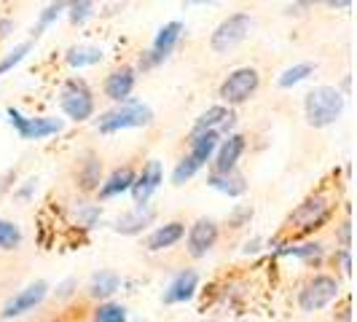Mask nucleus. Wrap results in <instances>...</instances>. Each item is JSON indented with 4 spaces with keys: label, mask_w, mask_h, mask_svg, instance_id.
<instances>
[{
    "label": "nucleus",
    "mask_w": 357,
    "mask_h": 322,
    "mask_svg": "<svg viewBox=\"0 0 357 322\" xmlns=\"http://www.w3.org/2000/svg\"><path fill=\"white\" fill-rule=\"evenodd\" d=\"M304 107H306V121L320 129V126L333 124L341 116V110H344V97H341V91L333 89V86H320V89L306 94Z\"/></svg>",
    "instance_id": "1"
},
{
    "label": "nucleus",
    "mask_w": 357,
    "mask_h": 322,
    "mask_svg": "<svg viewBox=\"0 0 357 322\" xmlns=\"http://www.w3.org/2000/svg\"><path fill=\"white\" fill-rule=\"evenodd\" d=\"M153 121L151 107L143 102H132L126 100L121 102V107L110 110L100 118V132H119V129H129V126H148Z\"/></svg>",
    "instance_id": "2"
},
{
    "label": "nucleus",
    "mask_w": 357,
    "mask_h": 322,
    "mask_svg": "<svg viewBox=\"0 0 357 322\" xmlns=\"http://www.w3.org/2000/svg\"><path fill=\"white\" fill-rule=\"evenodd\" d=\"M339 296V282L333 279V277H314V279H309L301 290V296H298V304L304 312H317L322 306H328L333 298Z\"/></svg>",
    "instance_id": "3"
},
{
    "label": "nucleus",
    "mask_w": 357,
    "mask_h": 322,
    "mask_svg": "<svg viewBox=\"0 0 357 322\" xmlns=\"http://www.w3.org/2000/svg\"><path fill=\"white\" fill-rule=\"evenodd\" d=\"M250 33V17L248 14H234V17L223 19L213 33V49L215 52H229L236 43H242L245 36Z\"/></svg>",
    "instance_id": "4"
},
{
    "label": "nucleus",
    "mask_w": 357,
    "mask_h": 322,
    "mask_svg": "<svg viewBox=\"0 0 357 322\" xmlns=\"http://www.w3.org/2000/svg\"><path fill=\"white\" fill-rule=\"evenodd\" d=\"M255 89H258V72L252 70V68H239V70H234L231 75L223 81L220 97H223L226 102H231V105H239V102H245Z\"/></svg>",
    "instance_id": "5"
},
{
    "label": "nucleus",
    "mask_w": 357,
    "mask_h": 322,
    "mask_svg": "<svg viewBox=\"0 0 357 322\" xmlns=\"http://www.w3.org/2000/svg\"><path fill=\"white\" fill-rule=\"evenodd\" d=\"M62 110L70 116L73 121H86L94 113L91 91L84 84H78V81L65 84V89H62Z\"/></svg>",
    "instance_id": "6"
},
{
    "label": "nucleus",
    "mask_w": 357,
    "mask_h": 322,
    "mask_svg": "<svg viewBox=\"0 0 357 322\" xmlns=\"http://www.w3.org/2000/svg\"><path fill=\"white\" fill-rule=\"evenodd\" d=\"M8 116H11V124L17 126L24 140H40V137L56 135L62 129V121H56V118H24L14 107H8Z\"/></svg>",
    "instance_id": "7"
},
{
    "label": "nucleus",
    "mask_w": 357,
    "mask_h": 322,
    "mask_svg": "<svg viewBox=\"0 0 357 322\" xmlns=\"http://www.w3.org/2000/svg\"><path fill=\"white\" fill-rule=\"evenodd\" d=\"M46 290H49V285H46L43 279H38V282H33L30 287H24L19 296H14V298L6 304V309H3V317H19V314L30 312L33 306H38L40 301H43Z\"/></svg>",
    "instance_id": "8"
},
{
    "label": "nucleus",
    "mask_w": 357,
    "mask_h": 322,
    "mask_svg": "<svg viewBox=\"0 0 357 322\" xmlns=\"http://www.w3.org/2000/svg\"><path fill=\"white\" fill-rule=\"evenodd\" d=\"M215 242H218V226H215L213 220L202 217V220H197V223L191 226V233H188V252H191V255L202 258L204 252L213 250Z\"/></svg>",
    "instance_id": "9"
},
{
    "label": "nucleus",
    "mask_w": 357,
    "mask_h": 322,
    "mask_svg": "<svg viewBox=\"0 0 357 322\" xmlns=\"http://www.w3.org/2000/svg\"><path fill=\"white\" fill-rule=\"evenodd\" d=\"M180 30H183V24H180V22H169V24H164V27H161L156 40H153L151 56L143 62V68H151V65L161 62L164 56H169V52H172V49H175V43H178Z\"/></svg>",
    "instance_id": "10"
},
{
    "label": "nucleus",
    "mask_w": 357,
    "mask_h": 322,
    "mask_svg": "<svg viewBox=\"0 0 357 322\" xmlns=\"http://www.w3.org/2000/svg\"><path fill=\"white\" fill-rule=\"evenodd\" d=\"M199 277L197 271H180L178 277L172 279V285L167 287L164 293V304H183V301H191L194 293H197Z\"/></svg>",
    "instance_id": "11"
},
{
    "label": "nucleus",
    "mask_w": 357,
    "mask_h": 322,
    "mask_svg": "<svg viewBox=\"0 0 357 322\" xmlns=\"http://www.w3.org/2000/svg\"><path fill=\"white\" fill-rule=\"evenodd\" d=\"M161 183V164L159 161H151L148 167L143 169V175L140 178H135V183H132V197H135V201L137 204H145L148 199H151V194L159 188Z\"/></svg>",
    "instance_id": "12"
},
{
    "label": "nucleus",
    "mask_w": 357,
    "mask_h": 322,
    "mask_svg": "<svg viewBox=\"0 0 357 322\" xmlns=\"http://www.w3.org/2000/svg\"><path fill=\"white\" fill-rule=\"evenodd\" d=\"M242 151H245V137L242 135H231L226 143L220 145V151H218V161H215V175H229L234 172V167H236V161L242 156Z\"/></svg>",
    "instance_id": "13"
},
{
    "label": "nucleus",
    "mask_w": 357,
    "mask_h": 322,
    "mask_svg": "<svg viewBox=\"0 0 357 322\" xmlns=\"http://www.w3.org/2000/svg\"><path fill=\"white\" fill-rule=\"evenodd\" d=\"M325 213H328L325 199H322V197L309 199V201H304V204H301V207L293 213L290 223H296V229H314L322 217H325Z\"/></svg>",
    "instance_id": "14"
},
{
    "label": "nucleus",
    "mask_w": 357,
    "mask_h": 322,
    "mask_svg": "<svg viewBox=\"0 0 357 322\" xmlns=\"http://www.w3.org/2000/svg\"><path fill=\"white\" fill-rule=\"evenodd\" d=\"M135 89V70L132 68H121V70L110 72L105 81V94L116 102H126L129 91Z\"/></svg>",
    "instance_id": "15"
},
{
    "label": "nucleus",
    "mask_w": 357,
    "mask_h": 322,
    "mask_svg": "<svg viewBox=\"0 0 357 322\" xmlns=\"http://www.w3.org/2000/svg\"><path fill=\"white\" fill-rule=\"evenodd\" d=\"M183 233H185V226L183 223H167V226H161L156 231L151 233V239H148V250H167V247H172L175 242L183 239Z\"/></svg>",
    "instance_id": "16"
},
{
    "label": "nucleus",
    "mask_w": 357,
    "mask_h": 322,
    "mask_svg": "<svg viewBox=\"0 0 357 322\" xmlns=\"http://www.w3.org/2000/svg\"><path fill=\"white\" fill-rule=\"evenodd\" d=\"M215 148H218V132H215V129L197 132V135H194V140H191V156H188V159H194L199 167H202L204 161L213 156Z\"/></svg>",
    "instance_id": "17"
},
{
    "label": "nucleus",
    "mask_w": 357,
    "mask_h": 322,
    "mask_svg": "<svg viewBox=\"0 0 357 322\" xmlns=\"http://www.w3.org/2000/svg\"><path fill=\"white\" fill-rule=\"evenodd\" d=\"M132 183H135V172H132V167H121V169H116L107 183L100 188V197L107 199V197H119V194H124L132 188Z\"/></svg>",
    "instance_id": "18"
},
{
    "label": "nucleus",
    "mask_w": 357,
    "mask_h": 322,
    "mask_svg": "<svg viewBox=\"0 0 357 322\" xmlns=\"http://www.w3.org/2000/svg\"><path fill=\"white\" fill-rule=\"evenodd\" d=\"M153 220V210L151 207H145V204H140L135 213L124 215V217H119V223H116V231L121 233H137L143 231L145 226Z\"/></svg>",
    "instance_id": "19"
},
{
    "label": "nucleus",
    "mask_w": 357,
    "mask_h": 322,
    "mask_svg": "<svg viewBox=\"0 0 357 322\" xmlns=\"http://www.w3.org/2000/svg\"><path fill=\"white\" fill-rule=\"evenodd\" d=\"M231 113L226 110L223 105H215L210 107V110H204L202 116H199V121H197V132H204V129H215L218 124H223L226 129L231 126Z\"/></svg>",
    "instance_id": "20"
},
{
    "label": "nucleus",
    "mask_w": 357,
    "mask_h": 322,
    "mask_svg": "<svg viewBox=\"0 0 357 322\" xmlns=\"http://www.w3.org/2000/svg\"><path fill=\"white\" fill-rule=\"evenodd\" d=\"M121 285V279L116 277V274H100V277H94V282L89 285V296L91 298H107L110 293H116Z\"/></svg>",
    "instance_id": "21"
},
{
    "label": "nucleus",
    "mask_w": 357,
    "mask_h": 322,
    "mask_svg": "<svg viewBox=\"0 0 357 322\" xmlns=\"http://www.w3.org/2000/svg\"><path fill=\"white\" fill-rule=\"evenodd\" d=\"M210 185L218 188V191H223V194H229V197H239V194L245 191L242 178L234 175V172H229V175H213V178H210Z\"/></svg>",
    "instance_id": "22"
},
{
    "label": "nucleus",
    "mask_w": 357,
    "mask_h": 322,
    "mask_svg": "<svg viewBox=\"0 0 357 322\" xmlns=\"http://www.w3.org/2000/svg\"><path fill=\"white\" fill-rule=\"evenodd\" d=\"M102 59V52L94 49V46H81V49H70L68 54V62L73 68H86V65H97Z\"/></svg>",
    "instance_id": "23"
},
{
    "label": "nucleus",
    "mask_w": 357,
    "mask_h": 322,
    "mask_svg": "<svg viewBox=\"0 0 357 322\" xmlns=\"http://www.w3.org/2000/svg\"><path fill=\"white\" fill-rule=\"evenodd\" d=\"M22 242V231L17 223L11 220H0V250H14Z\"/></svg>",
    "instance_id": "24"
},
{
    "label": "nucleus",
    "mask_w": 357,
    "mask_h": 322,
    "mask_svg": "<svg viewBox=\"0 0 357 322\" xmlns=\"http://www.w3.org/2000/svg\"><path fill=\"white\" fill-rule=\"evenodd\" d=\"M94 322H126V309L121 304H102L94 312Z\"/></svg>",
    "instance_id": "25"
},
{
    "label": "nucleus",
    "mask_w": 357,
    "mask_h": 322,
    "mask_svg": "<svg viewBox=\"0 0 357 322\" xmlns=\"http://www.w3.org/2000/svg\"><path fill=\"white\" fill-rule=\"evenodd\" d=\"M314 70L309 62H304V65H296V68H290V70H285V75L280 78V86H293V84H298V81H304L309 72Z\"/></svg>",
    "instance_id": "26"
},
{
    "label": "nucleus",
    "mask_w": 357,
    "mask_h": 322,
    "mask_svg": "<svg viewBox=\"0 0 357 322\" xmlns=\"http://www.w3.org/2000/svg\"><path fill=\"white\" fill-rule=\"evenodd\" d=\"M197 169H199L197 161H194V159H183L178 167H175V172H172V180H175V183L180 185V183H185V180L191 178Z\"/></svg>",
    "instance_id": "27"
},
{
    "label": "nucleus",
    "mask_w": 357,
    "mask_h": 322,
    "mask_svg": "<svg viewBox=\"0 0 357 322\" xmlns=\"http://www.w3.org/2000/svg\"><path fill=\"white\" fill-rule=\"evenodd\" d=\"M27 52H30V43H19L17 49H14V52H11L8 56H6V59H3V62H0V75H3L6 70H11V68H14L17 62H22Z\"/></svg>",
    "instance_id": "28"
},
{
    "label": "nucleus",
    "mask_w": 357,
    "mask_h": 322,
    "mask_svg": "<svg viewBox=\"0 0 357 322\" xmlns=\"http://www.w3.org/2000/svg\"><path fill=\"white\" fill-rule=\"evenodd\" d=\"M97 180H100V164H97V161H91L89 169H86V172H84V178H81V185H84V188H94V183H97Z\"/></svg>",
    "instance_id": "29"
},
{
    "label": "nucleus",
    "mask_w": 357,
    "mask_h": 322,
    "mask_svg": "<svg viewBox=\"0 0 357 322\" xmlns=\"http://www.w3.org/2000/svg\"><path fill=\"white\" fill-rule=\"evenodd\" d=\"M91 14V3H73L70 6V19L73 22H84Z\"/></svg>",
    "instance_id": "30"
},
{
    "label": "nucleus",
    "mask_w": 357,
    "mask_h": 322,
    "mask_svg": "<svg viewBox=\"0 0 357 322\" xmlns=\"http://www.w3.org/2000/svg\"><path fill=\"white\" fill-rule=\"evenodd\" d=\"M59 11H62V6H59V3H56V6H49V8L43 11V17H40V24H38V30H43V27H46V24H49V22H52L56 14H59Z\"/></svg>",
    "instance_id": "31"
},
{
    "label": "nucleus",
    "mask_w": 357,
    "mask_h": 322,
    "mask_svg": "<svg viewBox=\"0 0 357 322\" xmlns=\"http://www.w3.org/2000/svg\"><path fill=\"white\" fill-rule=\"evenodd\" d=\"M285 252L301 255V258H312V255H320V247L317 245H304V247H293V250H285Z\"/></svg>",
    "instance_id": "32"
},
{
    "label": "nucleus",
    "mask_w": 357,
    "mask_h": 322,
    "mask_svg": "<svg viewBox=\"0 0 357 322\" xmlns=\"http://www.w3.org/2000/svg\"><path fill=\"white\" fill-rule=\"evenodd\" d=\"M8 27H11V24H8L6 19H0V36H6V33H8Z\"/></svg>",
    "instance_id": "33"
}]
</instances>
